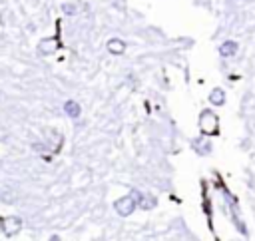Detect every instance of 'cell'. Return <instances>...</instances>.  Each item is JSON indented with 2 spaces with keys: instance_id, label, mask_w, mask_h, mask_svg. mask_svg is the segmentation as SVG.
<instances>
[{
  "instance_id": "obj_4",
  "label": "cell",
  "mask_w": 255,
  "mask_h": 241,
  "mask_svg": "<svg viewBox=\"0 0 255 241\" xmlns=\"http://www.w3.org/2000/svg\"><path fill=\"white\" fill-rule=\"evenodd\" d=\"M58 48H60V44H58L56 38H44V40L38 44V52H40V54H54Z\"/></svg>"
},
{
  "instance_id": "obj_1",
  "label": "cell",
  "mask_w": 255,
  "mask_h": 241,
  "mask_svg": "<svg viewBox=\"0 0 255 241\" xmlns=\"http://www.w3.org/2000/svg\"><path fill=\"white\" fill-rule=\"evenodd\" d=\"M22 227H24V223H22V219L16 217V215L2 217V219H0V229H2V233H4L6 237H14V235H18V233L22 231Z\"/></svg>"
},
{
  "instance_id": "obj_6",
  "label": "cell",
  "mask_w": 255,
  "mask_h": 241,
  "mask_svg": "<svg viewBox=\"0 0 255 241\" xmlns=\"http://www.w3.org/2000/svg\"><path fill=\"white\" fill-rule=\"evenodd\" d=\"M108 50L112 54H124L126 52V42L120 40V38H112V40H108Z\"/></svg>"
},
{
  "instance_id": "obj_7",
  "label": "cell",
  "mask_w": 255,
  "mask_h": 241,
  "mask_svg": "<svg viewBox=\"0 0 255 241\" xmlns=\"http://www.w3.org/2000/svg\"><path fill=\"white\" fill-rule=\"evenodd\" d=\"M64 112H66L70 118H78V116L82 114V108H80V104H78V102L68 100V102L64 104Z\"/></svg>"
},
{
  "instance_id": "obj_3",
  "label": "cell",
  "mask_w": 255,
  "mask_h": 241,
  "mask_svg": "<svg viewBox=\"0 0 255 241\" xmlns=\"http://www.w3.org/2000/svg\"><path fill=\"white\" fill-rule=\"evenodd\" d=\"M201 131L203 133H217V118L213 112L201 114Z\"/></svg>"
},
{
  "instance_id": "obj_5",
  "label": "cell",
  "mask_w": 255,
  "mask_h": 241,
  "mask_svg": "<svg viewBox=\"0 0 255 241\" xmlns=\"http://www.w3.org/2000/svg\"><path fill=\"white\" fill-rule=\"evenodd\" d=\"M16 197H18V193H16V189H14V187L4 185V187L0 189V201H2V203H14V201H16Z\"/></svg>"
},
{
  "instance_id": "obj_11",
  "label": "cell",
  "mask_w": 255,
  "mask_h": 241,
  "mask_svg": "<svg viewBox=\"0 0 255 241\" xmlns=\"http://www.w3.org/2000/svg\"><path fill=\"white\" fill-rule=\"evenodd\" d=\"M62 8H64V12H66L68 16H74V14H76V6H74V4H64Z\"/></svg>"
},
{
  "instance_id": "obj_8",
  "label": "cell",
  "mask_w": 255,
  "mask_h": 241,
  "mask_svg": "<svg viewBox=\"0 0 255 241\" xmlns=\"http://www.w3.org/2000/svg\"><path fill=\"white\" fill-rule=\"evenodd\" d=\"M209 102H211L213 106H223V102H225V94H223V90L215 88V90L209 94Z\"/></svg>"
},
{
  "instance_id": "obj_10",
  "label": "cell",
  "mask_w": 255,
  "mask_h": 241,
  "mask_svg": "<svg viewBox=\"0 0 255 241\" xmlns=\"http://www.w3.org/2000/svg\"><path fill=\"white\" fill-rule=\"evenodd\" d=\"M131 197H133V199H137L141 207H153V203H155L153 199H147L145 195H141V193H139L137 189H133V193H131Z\"/></svg>"
},
{
  "instance_id": "obj_12",
  "label": "cell",
  "mask_w": 255,
  "mask_h": 241,
  "mask_svg": "<svg viewBox=\"0 0 255 241\" xmlns=\"http://www.w3.org/2000/svg\"><path fill=\"white\" fill-rule=\"evenodd\" d=\"M0 24H2V16H0Z\"/></svg>"
},
{
  "instance_id": "obj_2",
  "label": "cell",
  "mask_w": 255,
  "mask_h": 241,
  "mask_svg": "<svg viewBox=\"0 0 255 241\" xmlns=\"http://www.w3.org/2000/svg\"><path fill=\"white\" fill-rule=\"evenodd\" d=\"M114 207H116V211H118L122 217H128V215H131L133 209H135V199H133L131 195L122 197V199H118V201L114 203Z\"/></svg>"
},
{
  "instance_id": "obj_9",
  "label": "cell",
  "mask_w": 255,
  "mask_h": 241,
  "mask_svg": "<svg viewBox=\"0 0 255 241\" xmlns=\"http://www.w3.org/2000/svg\"><path fill=\"white\" fill-rule=\"evenodd\" d=\"M235 52H237V44H235V42H231V40H229V42H225V44L219 48V54H221V56H225V58H227V56H233Z\"/></svg>"
}]
</instances>
